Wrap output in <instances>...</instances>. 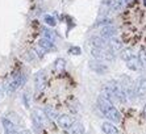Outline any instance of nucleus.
Masks as SVG:
<instances>
[{"instance_id":"obj_29","label":"nucleus","mask_w":146,"mask_h":134,"mask_svg":"<svg viewBox=\"0 0 146 134\" xmlns=\"http://www.w3.org/2000/svg\"><path fill=\"white\" fill-rule=\"evenodd\" d=\"M20 134H32V133H31L29 130H27V129H24V130H21V131H20Z\"/></svg>"},{"instance_id":"obj_23","label":"nucleus","mask_w":146,"mask_h":134,"mask_svg":"<svg viewBox=\"0 0 146 134\" xmlns=\"http://www.w3.org/2000/svg\"><path fill=\"white\" fill-rule=\"evenodd\" d=\"M8 120H11L15 125H19L21 122V118L19 117V116H17L15 112H11V113H8Z\"/></svg>"},{"instance_id":"obj_22","label":"nucleus","mask_w":146,"mask_h":134,"mask_svg":"<svg viewBox=\"0 0 146 134\" xmlns=\"http://www.w3.org/2000/svg\"><path fill=\"white\" fill-rule=\"evenodd\" d=\"M44 21H45V24H48L49 27H55V24H57L55 19L53 16H50V15H45V16H44Z\"/></svg>"},{"instance_id":"obj_12","label":"nucleus","mask_w":146,"mask_h":134,"mask_svg":"<svg viewBox=\"0 0 146 134\" xmlns=\"http://www.w3.org/2000/svg\"><path fill=\"white\" fill-rule=\"evenodd\" d=\"M102 130L104 134H119V129L113 125L112 122H103L102 124Z\"/></svg>"},{"instance_id":"obj_8","label":"nucleus","mask_w":146,"mask_h":134,"mask_svg":"<svg viewBox=\"0 0 146 134\" xmlns=\"http://www.w3.org/2000/svg\"><path fill=\"white\" fill-rule=\"evenodd\" d=\"M116 33H117V29H116V27H113L112 24L111 25H106V27H103L100 29V37L106 38V40L115 37Z\"/></svg>"},{"instance_id":"obj_2","label":"nucleus","mask_w":146,"mask_h":134,"mask_svg":"<svg viewBox=\"0 0 146 134\" xmlns=\"http://www.w3.org/2000/svg\"><path fill=\"white\" fill-rule=\"evenodd\" d=\"M91 55L96 60H102V62H112L116 59V54L111 51L109 49H99V47H92Z\"/></svg>"},{"instance_id":"obj_6","label":"nucleus","mask_w":146,"mask_h":134,"mask_svg":"<svg viewBox=\"0 0 146 134\" xmlns=\"http://www.w3.org/2000/svg\"><path fill=\"white\" fill-rule=\"evenodd\" d=\"M57 122H58V125H59L62 129L68 130V129L74 125L75 120H74V117L70 116V114H59L58 118H57Z\"/></svg>"},{"instance_id":"obj_25","label":"nucleus","mask_w":146,"mask_h":134,"mask_svg":"<svg viewBox=\"0 0 146 134\" xmlns=\"http://www.w3.org/2000/svg\"><path fill=\"white\" fill-rule=\"evenodd\" d=\"M21 99H23V103H24L25 107H27V108H31L32 101H31V96H29V95H28V94H24Z\"/></svg>"},{"instance_id":"obj_5","label":"nucleus","mask_w":146,"mask_h":134,"mask_svg":"<svg viewBox=\"0 0 146 134\" xmlns=\"http://www.w3.org/2000/svg\"><path fill=\"white\" fill-rule=\"evenodd\" d=\"M134 92H136V97H138V99L146 97V78L145 76L137 78V80L134 82Z\"/></svg>"},{"instance_id":"obj_15","label":"nucleus","mask_w":146,"mask_h":134,"mask_svg":"<svg viewBox=\"0 0 146 134\" xmlns=\"http://www.w3.org/2000/svg\"><path fill=\"white\" fill-rule=\"evenodd\" d=\"M126 67H128L129 70H132V71H139L141 68H142V66H141L138 58H137L136 55H134L132 59H129L128 62H126Z\"/></svg>"},{"instance_id":"obj_31","label":"nucleus","mask_w":146,"mask_h":134,"mask_svg":"<svg viewBox=\"0 0 146 134\" xmlns=\"http://www.w3.org/2000/svg\"><path fill=\"white\" fill-rule=\"evenodd\" d=\"M143 112H145V117H146V107H145V111H143Z\"/></svg>"},{"instance_id":"obj_17","label":"nucleus","mask_w":146,"mask_h":134,"mask_svg":"<svg viewBox=\"0 0 146 134\" xmlns=\"http://www.w3.org/2000/svg\"><path fill=\"white\" fill-rule=\"evenodd\" d=\"M66 67V60L63 58H57L54 62V70L57 71H63Z\"/></svg>"},{"instance_id":"obj_20","label":"nucleus","mask_w":146,"mask_h":134,"mask_svg":"<svg viewBox=\"0 0 146 134\" xmlns=\"http://www.w3.org/2000/svg\"><path fill=\"white\" fill-rule=\"evenodd\" d=\"M138 60L139 63H141V66H142V68H146V50L145 49H141L138 53Z\"/></svg>"},{"instance_id":"obj_26","label":"nucleus","mask_w":146,"mask_h":134,"mask_svg":"<svg viewBox=\"0 0 146 134\" xmlns=\"http://www.w3.org/2000/svg\"><path fill=\"white\" fill-rule=\"evenodd\" d=\"M68 53L72 54V55H80L82 50H80V47H78V46H72V47H70Z\"/></svg>"},{"instance_id":"obj_30","label":"nucleus","mask_w":146,"mask_h":134,"mask_svg":"<svg viewBox=\"0 0 146 134\" xmlns=\"http://www.w3.org/2000/svg\"><path fill=\"white\" fill-rule=\"evenodd\" d=\"M122 1H124V3H133L134 0H122Z\"/></svg>"},{"instance_id":"obj_1","label":"nucleus","mask_w":146,"mask_h":134,"mask_svg":"<svg viewBox=\"0 0 146 134\" xmlns=\"http://www.w3.org/2000/svg\"><path fill=\"white\" fill-rule=\"evenodd\" d=\"M98 107H99V109L102 111V113L109 120V122H113V124L121 122V118H122L121 113L113 107L112 103H109L108 100L103 99L102 96H99L98 97Z\"/></svg>"},{"instance_id":"obj_3","label":"nucleus","mask_w":146,"mask_h":134,"mask_svg":"<svg viewBox=\"0 0 146 134\" xmlns=\"http://www.w3.org/2000/svg\"><path fill=\"white\" fill-rule=\"evenodd\" d=\"M107 87L111 90V92L113 94V96L116 97V100L120 101V103H126L128 99H126V95H125V91L122 88V86L116 80H111L106 84Z\"/></svg>"},{"instance_id":"obj_24","label":"nucleus","mask_w":146,"mask_h":134,"mask_svg":"<svg viewBox=\"0 0 146 134\" xmlns=\"http://www.w3.org/2000/svg\"><path fill=\"white\" fill-rule=\"evenodd\" d=\"M111 24H112V19H109V17H103V19L98 20V23L95 24V27H99V25L106 27V25H111Z\"/></svg>"},{"instance_id":"obj_14","label":"nucleus","mask_w":146,"mask_h":134,"mask_svg":"<svg viewBox=\"0 0 146 134\" xmlns=\"http://www.w3.org/2000/svg\"><path fill=\"white\" fill-rule=\"evenodd\" d=\"M1 124H3V127L5 129L7 134L13 133V131H17V125H15L13 122H12L11 120H8L7 117H4L3 120H1Z\"/></svg>"},{"instance_id":"obj_32","label":"nucleus","mask_w":146,"mask_h":134,"mask_svg":"<svg viewBox=\"0 0 146 134\" xmlns=\"http://www.w3.org/2000/svg\"><path fill=\"white\" fill-rule=\"evenodd\" d=\"M143 1H145V5H146V0H143Z\"/></svg>"},{"instance_id":"obj_10","label":"nucleus","mask_w":146,"mask_h":134,"mask_svg":"<svg viewBox=\"0 0 146 134\" xmlns=\"http://www.w3.org/2000/svg\"><path fill=\"white\" fill-rule=\"evenodd\" d=\"M121 47H122V42L120 40H117V38H115V37L108 40V46H107V49H109L111 51L117 53V51L121 50Z\"/></svg>"},{"instance_id":"obj_21","label":"nucleus","mask_w":146,"mask_h":134,"mask_svg":"<svg viewBox=\"0 0 146 134\" xmlns=\"http://www.w3.org/2000/svg\"><path fill=\"white\" fill-rule=\"evenodd\" d=\"M122 7H124V1H122V0H115V3H113L111 11H113V12H119V11L122 9Z\"/></svg>"},{"instance_id":"obj_13","label":"nucleus","mask_w":146,"mask_h":134,"mask_svg":"<svg viewBox=\"0 0 146 134\" xmlns=\"http://www.w3.org/2000/svg\"><path fill=\"white\" fill-rule=\"evenodd\" d=\"M44 114H45V117L48 118V120L50 121H55L58 118V112L55 111L53 107H45L44 108Z\"/></svg>"},{"instance_id":"obj_4","label":"nucleus","mask_w":146,"mask_h":134,"mask_svg":"<svg viewBox=\"0 0 146 134\" xmlns=\"http://www.w3.org/2000/svg\"><path fill=\"white\" fill-rule=\"evenodd\" d=\"M88 66H90V68H91L94 72H96L98 75H106L109 71V67L107 66L104 62H102V60L92 59V60H90Z\"/></svg>"},{"instance_id":"obj_9","label":"nucleus","mask_w":146,"mask_h":134,"mask_svg":"<svg viewBox=\"0 0 146 134\" xmlns=\"http://www.w3.org/2000/svg\"><path fill=\"white\" fill-rule=\"evenodd\" d=\"M38 46L41 49H44L45 53H48V51H57V46L54 45V42L48 40V38H41L38 41Z\"/></svg>"},{"instance_id":"obj_27","label":"nucleus","mask_w":146,"mask_h":134,"mask_svg":"<svg viewBox=\"0 0 146 134\" xmlns=\"http://www.w3.org/2000/svg\"><path fill=\"white\" fill-rule=\"evenodd\" d=\"M36 51H37L38 57H40V58H44V55H45V50H44V49H41V47L38 46V47H37V50H36Z\"/></svg>"},{"instance_id":"obj_16","label":"nucleus","mask_w":146,"mask_h":134,"mask_svg":"<svg viewBox=\"0 0 146 134\" xmlns=\"http://www.w3.org/2000/svg\"><path fill=\"white\" fill-rule=\"evenodd\" d=\"M68 133L70 134H84V126L80 122H74V125L68 129Z\"/></svg>"},{"instance_id":"obj_11","label":"nucleus","mask_w":146,"mask_h":134,"mask_svg":"<svg viewBox=\"0 0 146 134\" xmlns=\"http://www.w3.org/2000/svg\"><path fill=\"white\" fill-rule=\"evenodd\" d=\"M91 44L94 47H99V49H107L108 46V41L106 38L100 37V36H95L91 38Z\"/></svg>"},{"instance_id":"obj_19","label":"nucleus","mask_w":146,"mask_h":134,"mask_svg":"<svg viewBox=\"0 0 146 134\" xmlns=\"http://www.w3.org/2000/svg\"><path fill=\"white\" fill-rule=\"evenodd\" d=\"M42 33H44V36L45 37L44 38H48V40H50V41H53L54 42V40H55V32H53V30H50V29H46V28H42Z\"/></svg>"},{"instance_id":"obj_18","label":"nucleus","mask_w":146,"mask_h":134,"mask_svg":"<svg viewBox=\"0 0 146 134\" xmlns=\"http://www.w3.org/2000/svg\"><path fill=\"white\" fill-rule=\"evenodd\" d=\"M133 57H134V54H133L132 49H124V50L121 51V59L125 60V62H128L129 59H132Z\"/></svg>"},{"instance_id":"obj_28","label":"nucleus","mask_w":146,"mask_h":134,"mask_svg":"<svg viewBox=\"0 0 146 134\" xmlns=\"http://www.w3.org/2000/svg\"><path fill=\"white\" fill-rule=\"evenodd\" d=\"M4 95H5V91H4V86L0 84V99H3Z\"/></svg>"},{"instance_id":"obj_7","label":"nucleus","mask_w":146,"mask_h":134,"mask_svg":"<svg viewBox=\"0 0 146 134\" xmlns=\"http://www.w3.org/2000/svg\"><path fill=\"white\" fill-rule=\"evenodd\" d=\"M34 86L37 91H42L46 86V74L45 71H38L34 76Z\"/></svg>"}]
</instances>
